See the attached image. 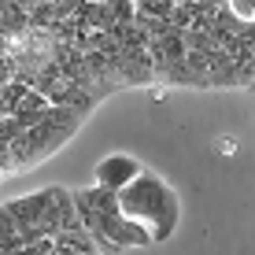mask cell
Listing matches in <instances>:
<instances>
[{
  "label": "cell",
  "mask_w": 255,
  "mask_h": 255,
  "mask_svg": "<svg viewBox=\"0 0 255 255\" xmlns=\"http://www.w3.org/2000/svg\"><path fill=\"white\" fill-rule=\"evenodd\" d=\"M7 178H15V166H11V155H7V148H0V185H4Z\"/></svg>",
  "instance_id": "cell-6"
},
{
  "label": "cell",
  "mask_w": 255,
  "mask_h": 255,
  "mask_svg": "<svg viewBox=\"0 0 255 255\" xmlns=\"http://www.w3.org/2000/svg\"><path fill=\"white\" fill-rule=\"evenodd\" d=\"M115 207L126 222L140 226L148 233L152 244L170 241L174 230L181 222V204H178V192H174L155 170H140L126 189L115 192Z\"/></svg>",
  "instance_id": "cell-1"
},
{
  "label": "cell",
  "mask_w": 255,
  "mask_h": 255,
  "mask_svg": "<svg viewBox=\"0 0 255 255\" xmlns=\"http://www.w3.org/2000/svg\"><path fill=\"white\" fill-rule=\"evenodd\" d=\"M140 170H144V166H140L133 155H126V152H111V155H104V159L96 163V170H93V185H96V189H108V192H119V189H126Z\"/></svg>",
  "instance_id": "cell-4"
},
{
  "label": "cell",
  "mask_w": 255,
  "mask_h": 255,
  "mask_svg": "<svg viewBox=\"0 0 255 255\" xmlns=\"http://www.w3.org/2000/svg\"><path fill=\"white\" fill-rule=\"evenodd\" d=\"M70 200H74L78 222H82L85 237L93 241L96 255H119L126 248H152L148 233L119 215L115 192L89 185V189H74V192H70Z\"/></svg>",
  "instance_id": "cell-2"
},
{
  "label": "cell",
  "mask_w": 255,
  "mask_h": 255,
  "mask_svg": "<svg viewBox=\"0 0 255 255\" xmlns=\"http://www.w3.org/2000/svg\"><path fill=\"white\" fill-rule=\"evenodd\" d=\"M222 7L233 15L237 22H252L255 26V0H226Z\"/></svg>",
  "instance_id": "cell-5"
},
{
  "label": "cell",
  "mask_w": 255,
  "mask_h": 255,
  "mask_svg": "<svg viewBox=\"0 0 255 255\" xmlns=\"http://www.w3.org/2000/svg\"><path fill=\"white\" fill-rule=\"evenodd\" d=\"M85 119L89 115H85V111H74V108H48V115L41 119L37 126L22 129V133L7 144L15 174H26V170H33V166H41L45 159H52V155L82 129Z\"/></svg>",
  "instance_id": "cell-3"
}]
</instances>
